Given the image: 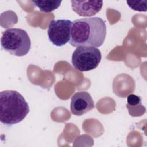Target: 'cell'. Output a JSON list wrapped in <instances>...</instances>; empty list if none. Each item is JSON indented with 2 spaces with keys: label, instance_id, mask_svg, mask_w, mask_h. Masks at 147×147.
Here are the masks:
<instances>
[{
  "label": "cell",
  "instance_id": "obj_1",
  "mask_svg": "<svg viewBox=\"0 0 147 147\" xmlns=\"http://www.w3.org/2000/svg\"><path fill=\"white\" fill-rule=\"evenodd\" d=\"M106 36L105 21L99 17L80 18L72 22L69 43L74 47H99Z\"/></svg>",
  "mask_w": 147,
  "mask_h": 147
},
{
  "label": "cell",
  "instance_id": "obj_2",
  "mask_svg": "<svg viewBox=\"0 0 147 147\" xmlns=\"http://www.w3.org/2000/svg\"><path fill=\"white\" fill-rule=\"evenodd\" d=\"M29 112V107L24 98L14 90L0 92V121L11 126L22 121Z\"/></svg>",
  "mask_w": 147,
  "mask_h": 147
},
{
  "label": "cell",
  "instance_id": "obj_3",
  "mask_svg": "<svg viewBox=\"0 0 147 147\" xmlns=\"http://www.w3.org/2000/svg\"><path fill=\"white\" fill-rule=\"evenodd\" d=\"M1 44L5 51L16 56L26 55L31 46L27 32L20 28H9L3 32Z\"/></svg>",
  "mask_w": 147,
  "mask_h": 147
},
{
  "label": "cell",
  "instance_id": "obj_4",
  "mask_svg": "<svg viewBox=\"0 0 147 147\" xmlns=\"http://www.w3.org/2000/svg\"><path fill=\"white\" fill-rule=\"evenodd\" d=\"M101 59V52L97 48L78 47L72 54V64L79 71H89L98 66Z\"/></svg>",
  "mask_w": 147,
  "mask_h": 147
},
{
  "label": "cell",
  "instance_id": "obj_5",
  "mask_svg": "<svg viewBox=\"0 0 147 147\" xmlns=\"http://www.w3.org/2000/svg\"><path fill=\"white\" fill-rule=\"evenodd\" d=\"M72 22L69 20H53L48 28L49 41L55 46L61 47L69 42Z\"/></svg>",
  "mask_w": 147,
  "mask_h": 147
},
{
  "label": "cell",
  "instance_id": "obj_6",
  "mask_svg": "<svg viewBox=\"0 0 147 147\" xmlns=\"http://www.w3.org/2000/svg\"><path fill=\"white\" fill-rule=\"evenodd\" d=\"M94 107V102L87 92H77L71 97V111L75 115H82L93 109Z\"/></svg>",
  "mask_w": 147,
  "mask_h": 147
},
{
  "label": "cell",
  "instance_id": "obj_7",
  "mask_svg": "<svg viewBox=\"0 0 147 147\" xmlns=\"http://www.w3.org/2000/svg\"><path fill=\"white\" fill-rule=\"evenodd\" d=\"M73 11L82 17H90L99 12L103 6L102 1H71Z\"/></svg>",
  "mask_w": 147,
  "mask_h": 147
},
{
  "label": "cell",
  "instance_id": "obj_8",
  "mask_svg": "<svg viewBox=\"0 0 147 147\" xmlns=\"http://www.w3.org/2000/svg\"><path fill=\"white\" fill-rule=\"evenodd\" d=\"M32 2L36 6L39 8L41 11L50 13L57 9L60 6L62 1L56 0H35Z\"/></svg>",
  "mask_w": 147,
  "mask_h": 147
},
{
  "label": "cell",
  "instance_id": "obj_9",
  "mask_svg": "<svg viewBox=\"0 0 147 147\" xmlns=\"http://www.w3.org/2000/svg\"><path fill=\"white\" fill-rule=\"evenodd\" d=\"M128 6L134 10L138 11H146V1H127Z\"/></svg>",
  "mask_w": 147,
  "mask_h": 147
},
{
  "label": "cell",
  "instance_id": "obj_10",
  "mask_svg": "<svg viewBox=\"0 0 147 147\" xmlns=\"http://www.w3.org/2000/svg\"><path fill=\"white\" fill-rule=\"evenodd\" d=\"M127 106H136L141 104V98L134 94H130L127 98Z\"/></svg>",
  "mask_w": 147,
  "mask_h": 147
}]
</instances>
